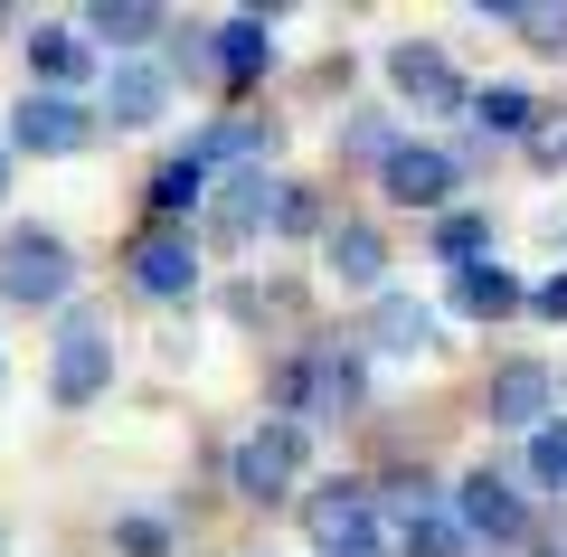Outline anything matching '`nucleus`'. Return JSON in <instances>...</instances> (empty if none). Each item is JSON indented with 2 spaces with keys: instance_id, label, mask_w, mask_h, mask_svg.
<instances>
[{
  "instance_id": "nucleus-19",
  "label": "nucleus",
  "mask_w": 567,
  "mask_h": 557,
  "mask_svg": "<svg viewBox=\"0 0 567 557\" xmlns=\"http://www.w3.org/2000/svg\"><path fill=\"white\" fill-rule=\"evenodd\" d=\"M199 189H208V171L189 152H171L162 171H152V208H162V218H181V208H199Z\"/></svg>"
},
{
  "instance_id": "nucleus-28",
  "label": "nucleus",
  "mask_w": 567,
  "mask_h": 557,
  "mask_svg": "<svg viewBox=\"0 0 567 557\" xmlns=\"http://www.w3.org/2000/svg\"><path fill=\"white\" fill-rule=\"evenodd\" d=\"M529 152H539V161H567V114H539V123H529Z\"/></svg>"
},
{
  "instance_id": "nucleus-21",
  "label": "nucleus",
  "mask_w": 567,
  "mask_h": 557,
  "mask_svg": "<svg viewBox=\"0 0 567 557\" xmlns=\"http://www.w3.org/2000/svg\"><path fill=\"white\" fill-rule=\"evenodd\" d=\"M425 340H435V321H425V302L388 293V302H379V350H425Z\"/></svg>"
},
{
  "instance_id": "nucleus-4",
  "label": "nucleus",
  "mask_w": 567,
  "mask_h": 557,
  "mask_svg": "<svg viewBox=\"0 0 567 557\" xmlns=\"http://www.w3.org/2000/svg\"><path fill=\"white\" fill-rule=\"evenodd\" d=\"M293 473H303V425H256V435L237 444V492L246 501H284Z\"/></svg>"
},
{
  "instance_id": "nucleus-24",
  "label": "nucleus",
  "mask_w": 567,
  "mask_h": 557,
  "mask_svg": "<svg viewBox=\"0 0 567 557\" xmlns=\"http://www.w3.org/2000/svg\"><path fill=\"white\" fill-rule=\"evenodd\" d=\"M529 473H539L548 492H567V425H539V435H529Z\"/></svg>"
},
{
  "instance_id": "nucleus-30",
  "label": "nucleus",
  "mask_w": 567,
  "mask_h": 557,
  "mask_svg": "<svg viewBox=\"0 0 567 557\" xmlns=\"http://www.w3.org/2000/svg\"><path fill=\"white\" fill-rule=\"evenodd\" d=\"M0 189H10V161H0Z\"/></svg>"
},
{
  "instance_id": "nucleus-7",
  "label": "nucleus",
  "mask_w": 567,
  "mask_h": 557,
  "mask_svg": "<svg viewBox=\"0 0 567 557\" xmlns=\"http://www.w3.org/2000/svg\"><path fill=\"white\" fill-rule=\"evenodd\" d=\"M85 133H95V114H85L76 95H48V85L10 114V142H20V152H85Z\"/></svg>"
},
{
  "instance_id": "nucleus-20",
  "label": "nucleus",
  "mask_w": 567,
  "mask_h": 557,
  "mask_svg": "<svg viewBox=\"0 0 567 557\" xmlns=\"http://www.w3.org/2000/svg\"><path fill=\"white\" fill-rule=\"evenodd\" d=\"M464 104L492 133H529V123H539V95H529V85H483V95H464Z\"/></svg>"
},
{
  "instance_id": "nucleus-31",
  "label": "nucleus",
  "mask_w": 567,
  "mask_h": 557,
  "mask_svg": "<svg viewBox=\"0 0 567 557\" xmlns=\"http://www.w3.org/2000/svg\"><path fill=\"white\" fill-rule=\"evenodd\" d=\"M350 557H379V548H350Z\"/></svg>"
},
{
  "instance_id": "nucleus-3",
  "label": "nucleus",
  "mask_w": 567,
  "mask_h": 557,
  "mask_svg": "<svg viewBox=\"0 0 567 557\" xmlns=\"http://www.w3.org/2000/svg\"><path fill=\"white\" fill-rule=\"evenodd\" d=\"M275 406H303V416H350L360 406V369L350 359H331V350H312V359H293L275 379Z\"/></svg>"
},
{
  "instance_id": "nucleus-25",
  "label": "nucleus",
  "mask_w": 567,
  "mask_h": 557,
  "mask_svg": "<svg viewBox=\"0 0 567 557\" xmlns=\"http://www.w3.org/2000/svg\"><path fill=\"white\" fill-rule=\"evenodd\" d=\"M492 20H511L520 39H539V48H567V10H511V0H502Z\"/></svg>"
},
{
  "instance_id": "nucleus-13",
  "label": "nucleus",
  "mask_w": 567,
  "mask_h": 557,
  "mask_svg": "<svg viewBox=\"0 0 567 557\" xmlns=\"http://www.w3.org/2000/svg\"><path fill=\"white\" fill-rule=\"evenodd\" d=\"M162 95H171L162 66H114V76H104V114H114V123H152Z\"/></svg>"
},
{
  "instance_id": "nucleus-10",
  "label": "nucleus",
  "mask_w": 567,
  "mask_h": 557,
  "mask_svg": "<svg viewBox=\"0 0 567 557\" xmlns=\"http://www.w3.org/2000/svg\"><path fill=\"white\" fill-rule=\"evenodd\" d=\"M388 85H398L416 114H445V104H464V76H454L435 48H388Z\"/></svg>"
},
{
  "instance_id": "nucleus-6",
  "label": "nucleus",
  "mask_w": 567,
  "mask_h": 557,
  "mask_svg": "<svg viewBox=\"0 0 567 557\" xmlns=\"http://www.w3.org/2000/svg\"><path fill=\"white\" fill-rule=\"evenodd\" d=\"M548 398H558V379H548L539 359H502L492 388H483V416H492V425H529V435H539V425H548Z\"/></svg>"
},
{
  "instance_id": "nucleus-26",
  "label": "nucleus",
  "mask_w": 567,
  "mask_h": 557,
  "mask_svg": "<svg viewBox=\"0 0 567 557\" xmlns=\"http://www.w3.org/2000/svg\"><path fill=\"white\" fill-rule=\"evenodd\" d=\"M275 227H284V237H303V227H322V199H312V189H293V179H284V199H275Z\"/></svg>"
},
{
  "instance_id": "nucleus-8",
  "label": "nucleus",
  "mask_w": 567,
  "mask_h": 557,
  "mask_svg": "<svg viewBox=\"0 0 567 557\" xmlns=\"http://www.w3.org/2000/svg\"><path fill=\"white\" fill-rule=\"evenodd\" d=\"M379 179H388V199H406V208H445V199H454V161L425 152V142H388V152H379Z\"/></svg>"
},
{
  "instance_id": "nucleus-2",
  "label": "nucleus",
  "mask_w": 567,
  "mask_h": 557,
  "mask_svg": "<svg viewBox=\"0 0 567 557\" xmlns=\"http://www.w3.org/2000/svg\"><path fill=\"white\" fill-rule=\"evenodd\" d=\"M104 379H114V331H104L95 312H76L58 331V379H48V388H58V406H95Z\"/></svg>"
},
{
  "instance_id": "nucleus-23",
  "label": "nucleus",
  "mask_w": 567,
  "mask_h": 557,
  "mask_svg": "<svg viewBox=\"0 0 567 557\" xmlns=\"http://www.w3.org/2000/svg\"><path fill=\"white\" fill-rule=\"evenodd\" d=\"M483 246H492V218H445L435 227V256L464 275V265H483Z\"/></svg>"
},
{
  "instance_id": "nucleus-29",
  "label": "nucleus",
  "mask_w": 567,
  "mask_h": 557,
  "mask_svg": "<svg viewBox=\"0 0 567 557\" xmlns=\"http://www.w3.org/2000/svg\"><path fill=\"white\" fill-rule=\"evenodd\" d=\"M539 312H558V321H567V275H558V283H539Z\"/></svg>"
},
{
  "instance_id": "nucleus-15",
  "label": "nucleus",
  "mask_w": 567,
  "mask_h": 557,
  "mask_svg": "<svg viewBox=\"0 0 567 557\" xmlns=\"http://www.w3.org/2000/svg\"><path fill=\"white\" fill-rule=\"evenodd\" d=\"M511 302H520V283H511L502 265H464V275H454V312H473V321H502Z\"/></svg>"
},
{
  "instance_id": "nucleus-5",
  "label": "nucleus",
  "mask_w": 567,
  "mask_h": 557,
  "mask_svg": "<svg viewBox=\"0 0 567 557\" xmlns=\"http://www.w3.org/2000/svg\"><path fill=\"white\" fill-rule=\"evenodd\" d=\"M303 529H312V548H322V557L369 548V482H322V492L303 501Z\"/></svg>"
},
{
  "instance_id": "nucleus-11",
  "label": "nucleus",
  "mask_w": 567,
  "mask_h": 557,
  "mask_svg": "<svg viewBox=\"0 0 567 557\" xmlns=\"http://www.w3.org/2000/svg\"><path fill=\"white\" fill-rule=\"evenodd\" d=\"M454 519H464V538H473V529H492V538H520V529H529L520 492H511L502 473H473L464 492H454Z\"/></svg>"
},
{
  "instance_id": "nucleus-14",
  "label": "nucleus",
  "mask_w": 567,
  "mask_h": 557,
  "mask_svg": "<svg viewBox=\"0 0 567 557\" xmlns=\"http://www.w3.org/2000/svg\"><path fill=\"white\" fill-rule=\"evenodd\" d=\"M331 275H341V283H379L388 275V237H379V227H360V218L331 227Z\"/></svg>"
},
{
  "instance_id": "nucleus-9",
  "label": "nucleus",
  "mask_w": 567,
  "mask_h": 557,
  "mask_svg": "<svg viewBox=\"0 0 567 557\" xmlns=\"http://www.w3.org/2000/svg\"><path fill=\"white\" fill-rule=\"evenodd\" d=\"M133 283H142L152 302H181L189 283H199V256H189V237H181V227H152V237L133 246Z\"/></svg>"
},
{
  "instance_id": "nucleus-18",
  "label": "nucleus",
  "mask_w": 567,
  "mask_h": 557,
  "mask_svg": "<svg viewBox=\"0 0 567 557\" xmlns=\"http://www.w3.org/2000/svg\"><path fill=\"white\" fill-rule=\"evenodd\" d=\"M29 66L48 76V95H66V85L85 76V48L66 39V29H29Z\"/></svg>"
},
{
  "instance_id": "nucleus-12",
  "label": "nucleus",
  "mask_w": 567,
  "mask_h": 557,
  "mask_svg": "<svg viewBox=\"0 0 567 557\" xmlns=\"http://www.w3.org/2000/svg\"><path fill=\"white\" fill-rule=\"evenodd\" d=\"M275 199H284V179H265V171L227 179V199H218V237H227V246H246L256 227H275Z\"/></svg>"
},
{
  "instance_id": "nucleus-22",
  "label": "nucleus",
  "mask_w": 567,
  "mask_h": 557,
  "mask_svg": "<svg viewBox=\"0 0 567 557\" xmlns=\"http://www.w3.org/2000/svg\"><path fill=\"white\" fill-rule=\"evenodd\" d=\"M473 538H464V519H445V510H416L406 519V557H464Z\"/></svg>"
},
{
  "instance_id": "nucleus-16",
  "label": "nucleus",
  "mask_w": 567,
  "mask_h": 557,
  "mask_svg": "<svg viewBox=\"0 0 567 557\" xmlns=\"http://www.w3.org/2000/svg\"><path fill=\"white\" fill-rule=\"evenodd\" d=\"M208 58H218L227 76L246 85V76H265V58H275V29H265V20H227V29H218V48H208Z\"/></svg>"
},
{
  "instance_id": "nucleus-17",
  "label": "nucleus",
  "mask_w": 567,
  "mask_h": 557,
  "mask_svg": "<svg viewBox=\"0 0 567 557\" xmlns=\"http://www.w3.org/2000/svg\"><path fill=\"white\" fill-rule=\"evenodd\" d=\"M85 29H95L104 48H142L162 29V10H152V0H104V10H85Z\"/></svg>"
},
{
  "instance_id": "nucleus-1",
  "label": "nucleus",
  "mask_w": 567,
  "mask_h": 557,
  "mask_svg": "<svg viewBox=\"0 0 567 557\" xmlns=\"http://www.w3.org/2000/svg\"><path fill=\"white\" fill-rule=\"evenodd\" d=\"M66 283H76V256H66V237H48V227H20V237L0 246V293H10V302H66Z\"/></svg>"
},
{
  "instance_id": "nucleus-27",
  "label": "nucleus",
  "mask_w": 567,
  "mask_h": 557,
  "mask_svg": "<svg viewBox=\"0 0 567 557\" xmlns=\"http://www.w3.org/2000/svg\"><path fill=\"white\" fill-rule=\"evenodd\" d=\"M162 548H171L162 519H123V557H162Z\"/></svg>"
}]
</instances>
